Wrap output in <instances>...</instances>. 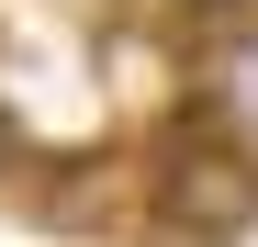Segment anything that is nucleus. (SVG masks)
Returning <instances> with one entry per match:
<instances>
[{
  "mask_svg": "<svg viewBox=\"0 0 258 247\" xmlns=\"http://www.w3.org/2000/svg\"><path fill=\"white\" fill-rule=\"evenodd\" d=\"M191 112L213 124V135L258 146V23H213V45L191 68Z\"/></svg>",
  "mask_w": 258,
  "mask_h": 247,
  "instance_id": "2",
  "label": "nucleus"
},
{
  "mask_svg": "<svg viewBox=\"0 0 258 247\" xmlns=\"http://www.w3.org/2000/svg\"><path fill=\"white\" fill-rule=\"evenodd\" d=\"M180 23H247V0H168Z\"/></svg>",
  "mask_w": 258,
  "mask_h": 247,
  "instance_id": "3",
  "label": "nucleus"
},
{
  "mask_svg": "<svg viewBox=\"0 0 258 247\" xmlns=\"http://www.w3.org/2000/svg\"><path fill=\"white\" fill-rule=\"evenodd\" d=\"M146 214H157L168 236H191V247L247 236V225H258V146L213 135V124L191 112L180 135H157V157H146Z\"/></svg>",
  "mask_w": 258,
  "mask_h": 247,
  "instance_id": "1",
  "label": "nucleus"
}]
</instances>
